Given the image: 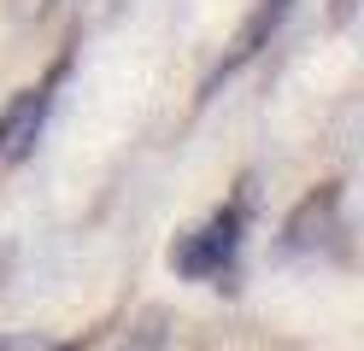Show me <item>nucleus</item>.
Wrapping results in <instances>:
<instances>
[{
    "label": "nucleus",
    "instance_id": "nucleus-1",
    "mask_svg": "<svg viewBox=\"0 0 364 351\" xmlns=\"http://www.w3.org/2000/svg\"><path fill=\"white\" fill-rule=\"evenodd\" d=\"M247 211H253V194L241 187L223 211L206 217V228H194L188 240L171 252V264L188 275V281H223V275H235V252H241V234H247Z\"/></svg>",
    "mask_w": 364,
    "mask_h": 351
},
{
    "label": "nucleus",
    "instance_id": "nucleus-2",
    "mask_svg": "<svg viewBox=\"0 0 364 351\" xmlns=\"http://www.w3.org/2000/svg\"><path fill=\"white\" fill-rule=\"evenodd\" d=\"M65 77H71V53H59V65L48 70V77H41L36 88H24L6 111H0V164L30 158V147L41 140V129H48V111H53V100H59Z\"/></svg>",
    "mask_w": 364,
    "mask_h": 351
},
{
    "label": "nucleus",
    "instance_id": "nucleus-3",
    "mask_svg": "<svg viewBox=\"0 0 364 351\" xmlns=\"http://www.w3.org/2000/svg\"><path fill=\"white\" fill-rule=\"evenodd\" d=\"M335 234H341V187H317V194L288 217V252L329 246Z\"/></svg>",
    "mask_w": 364,
    "mask_h": 351
},
{
    "label": "nucleus",
    "instance_id": "nucleus-4",
    "mask_svg": "<svg viewBox=\"0 0 364 351\" xmlns=\"http://www.w3.org/2000/svg\"><path fill=\"white\" fill-rule=\"evenodd\" d=\"M288 12H294V0H259V6H253V18H247V23H241V35H235V53L218 65V77H212V82L235 77V70L253 59V53H264V47H270V35L282 30V18H288Z\"/></svg>",
    "mask_w": 364,
    "mask_h": 351
},
{
    "label": "nucleus",
    "instance_id": "nucleus-5",
    "mask_svg": "<svg viewBox=\"0 0 364 351\" xmlns=\"http://www.w3.org/2000/svg\"><path fill=\"white\" fill-rule=\"evenodd\" d=\"M0 351H71V345H59V340H48V334H6Z\"/></svg>",
    "mask_w": 364,
    "mask_h": 351
}]
</instances>
